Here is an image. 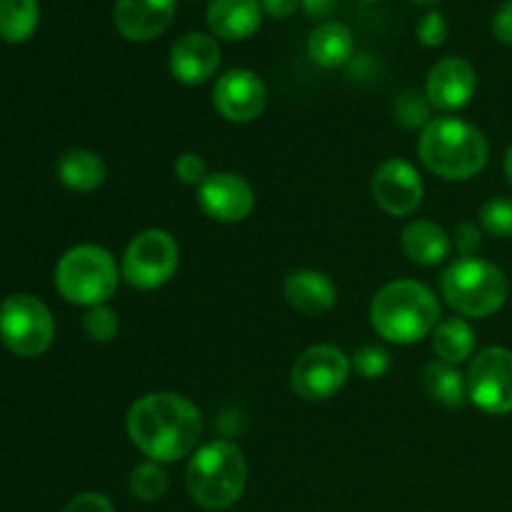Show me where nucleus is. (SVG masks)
Listing matches in <instances>:
<instances>
[{"label":"nucleus","instance_id":"obj_1","mask_svg":"<svg viewBox=\"0 0 512 512\" xmlns=\"http://www.w3.org/2000/svg\"><path fill=\"white\" fill-rule=\"evenodd\" d=\"M128 435L135 448L155 463H178L198 450L203 415L178 393H150L128 410Z\"/></svg>","mask_w":512,"mask_h":512},{"label":"nucleus","instance_id":"obj_2","mask_svg":"<svg viewBox=\"0 0 512 512\" xmlns=\"http://www.w3.org/2000/svg\"><path fill=\"white\" fill-rule=\"evenodd\" d=\"M438 323V295L418 280H393L370 303V325L388 343L413 345L433 335Z\"/></svg>","mask_w":512,"mask_h":512},{"label":"nucleus","instance_id":"obj_3","mask_svg":"<svg viewBox=\"0 0 512 512\" xmlns=\"http://www.w3.org/2000/svg\"><path fill=\"white\" fill-rule=\"evenodd\" d=\"M418 155L430 173L445 180H470L488 163V140L475 125L443 115L423 128Z\"/></svg>","mask_w":512,"mask_h":512},{"label":"nucleus","instance_id":"obj_4","mask_svg":"<svg viewBox=\"0 0 512 512\" xmlns=\"http://www.w3.org/2000/svg\"><path fill=\"white\" fill-rule=\"evenodd\" d=\"M245 483H248L245 455L228 440H215L195 450L185 470L190 498L205 510H228L240 500Z\"/></svg>","mask_w":512,"mask_h":512},{"label":"nucleus","instance_id":"obj_5","mask_svg":"<svg viewBox=\"0 0 512 512\" xmlns=\"http://www.w3.org/2000/svg\"><path fill=\"white\" fill-rule=\"evenodd\" d=\"M508 278L498 265L480 258H460L440 275V295L445 303L468 318H488L508 300Z\"/></svg>","mask_w":512,"mask_h":512},{"label":"nucleus","instance_id":"obj_6","mask_svg":"<svg viewBox=\"0 0 512 512\" xmlns=\"http://www.w3.org/2000/svg\"><path fill=\"white\" fill-rule=\"evenodd\" d=\"M120 283L118 263L100 245H75L55 268V288L68 303L95 308L115 295Z\"/></svg>","mask_w":512,"mask_h":512},{"label":"nucleus","instance_id":"obj_7","mask_svg":"<svg viewBox=\"0 0 512 512\" xmlns=\"http://www.w3.org/2000/svg\"><path fill=\"white\" fill-rule=\"evenodd\" d=\"M0 338L20 358H38L55 338L53 315L33 295H10L0 303Z\"/></svg>","mask_w":512,"mask_h":512},{"label":"nucleus","instance_id":"obj_8","mask_svg":"<svg viewBox=\"0 0 512 512\" xmlns=\"http://www.w3.org/2000/svg\"><path fill=\"white\" fill-rule=\"evenodd\" d=\"M180 265L178 243L165 230H143L128 243L120 263V275L130 288L155 290L168 283Z\"/></svg>","mask_w":512,"mask_h":512},{"label":"nucleus","instance_id":"obj_9","mask_svg":"<svg viewBox=\"0 0 512 512\" xmlns=\"http://www.w3.org/2000/svg\"><path fill=\"white\" fill-rule=\"evenodd\" d=\"M350 368L353 363L340 348L313 345L295 360L293 370H290V385L298 398L318 403V400H328L343 390L350 378Z\"/></svg>","mask_w":512,"mask_h":512},{"label":"nucleus","instance_id":"obj_10","mask_svg":"<svg viewBox=\"0 0 512 512\" xmlns=\"http://www.w3.org/2000/svg\"><path fill=\"white\" fill-rule=\"evenodd\" d=\"M468 400L490 415L512 413V350L485 348L470 363Z\"/></svg>","mask_w":512,"mask_h":512},{"label":"nucleus","instance_id":"obj_11","mask_svg":"<svg viewBox=\"0 0 512 512\" xmlns=\"http://www.w3.org/2000/svg\"><path fill=\"white\" fill-rule=\"evenodd\" d=\"M373 198L393 218H408L423 203V178L403 158H388L373 175Z\"/></svg>","mask_w":512,"mask_h":512},{"label":"nucleus","instance_id":"obj_12","mask_svg":"<svg viewBox=\"0 0 512 512\" xmlns=\"http://www.w3.org/2000/svg\"><path fill=\"white\" fill-rule=\"evenodd\" d=\"M268 90L253 70H228L213 88V105L230 123H253L263 115Z\"/></svg>","mask_w":512,"mask_h":512},{"label":"nucleus","instance_id":"obj_13","mask_svg":"<svg viewBox=\"0 0 512 512\" xmlns=\"http://www.w3.org/2000/svg\"><path fill=\"white\" fill-rule=\"evenodd\" d=\"M198 203L218 223H243L255 208L253 185L235 173H210L198 188Z\"/></svg>","mask_w":512,"mask_h":512},{"label":"nucleus","instance_id":"obj_14","mask_svg":"<svg viewBox=\"0 0 512 512\" xmlns=\"http://www.w3.org/2000/svg\"><path fill=\"white\" fill-rule=\"evenodd\" d=\"M475 88H478V75L473 65L465 58L450 55L430 68L425 80V98L433 108L450 113L465 108L473 100Z\"/></svg>","mask_w":512,"mask_h":512},{"label":"nucleus","instance_id":"obj_15","mask_svg":"<svg viewBox=\"0 0 512 512\" xmlns=\"http://www.w3.org/2000/svg\"><path fill=\"white\" fill-rule=\"evenodd\" d=\"M175 18V0H115L113 20L123 38L148 43L163 35Z\"/></svg>","mask_w":512,"mask_h":512},{"label":"nucleus","instance_id":"obj_16","mask_svg":"<svg viewBox=\"0 0 512 512\" xmlns=\"http://www.w3.org/2000/svg\"><path fill=\"white\" fill-rule=\"evenodd\" d=\"M220 45L208 33H188L170 50V73L185 85H203L218 73Z\"/></svg>","mask_w":512,"mask_h":512},{"label":"nucleus","instance_id":"obj_17","mask_svg":"<svg viewBox=\"0 0 512 512\" xmlns=\"http://www.w3.org/2000/svg\"><path fill=\"white\" fill-rule=\"evenodd\" d=\"M285 300L290 308L303 315H323L338 300V288L333 280L318 270H293L283 285Z\"/></svg>","mask_w":512,"mask_h":512},{"label":"nucleus","instance_id":"obj_18","mask_svg":"<svg viewBox=\"0 0 512 512\" xmlns=\"http://www.w3.org/2000/svg\"><path fill=\"white\" fill-rule=\"evenodd\" d=\"M263 23L260 0H213L208 8V28L223 40H248Z\"/></svg>","mask_w":512,"mask_h":512},{"label":"nucleus","instance_id":"obj_19","mask_svg":"<svg viewBox=\"0 0 512 512\" xmlns=\"http://www.w3.org/2000/svg\"><path fill=\"white\" fill-rule=\"evenodd\" d=\"M400 245H403V253L418 265L443 263L450 255V250H453L450 235L433 220H413L403 230Z\"/></svg>","mask_w":512,"mask_h":512},{"label":"nucleus","instance_id":"obj_20","mask_svg":"<svg viewBox=\"0 0 512 512\" xmlns=\"http://www.w3.org/2000/svg\"><path fill=\"white\" fill-rule=\"evenodd\" d=\"M355 38L343 23H320L308 38V55L320 68H343L353 58Z\"/></svg>","mask_w":512,"mask_h":512},{"label":"nucleus","instance_id":"obj_21","mask_svg":"<svg viewBox=\"0 0 512 512\" xmlns=\"http://www.w3.org/2000/svg\"><path fill=\"white\" fill-rule=\"evenodd\" d=\"M105 175L108 168L93 150H68L58 160V180L75 193H93L105 183Z\"/></svg>","mask_w":512,"mask_h":512},{"label":"nucleus","instance_id":"obj_22","mask_svg":"<svg viewBox=\"0 0 512 512\" xmlns=\"http://www.w3.org/2000/svg\"><path fill=\"white\" fill-rule=\"evenodd\" d=\"M420 385L430 400L445 405V408H463V403L468 400L465 375L455 365L443 363V360H433L425 365L420 373Z\"/></svg>","mask_w":512,"mask_h":512},{"label":"nucleus","instance_id":"obj_23","mask_svg":"<svg viewBox=\"0 0 512 512\" xmlns=\"http://www.w3.org/2000/svg\"><path fill=\"white\" fill-rule=\"evenodd\" d=\"M433 350L438 360L448 365H460L475 350V333L463 318L440 320L433 330Z\"/></svg>","mask_w":512,"mask_h":512},{"label":"nucleus","instance_id":"obj_24","mask_svg":"<svg viewBox=\"0 0 512 512\" xmlns=\"http://www.w3.org/2000/svg\"><path fill=\"white\" fill-rule=\"evenodd\" d=\"M38 23V0H0V38L5 43H25Z\"/></svg>","mask_w":512,"mask_h":512},{"label":"nucleus","instance_id":"obj_25","mask_svg":"<svg viewBox=\"0 0 512 512\" xmlns=\"http://www.w3.org/2000/svg\"><path fill=\"white\" fill-rule=\"evenodd\" d=\"M128 485L133 498L143 500V503H155V500L163 498L170 488L168 470L160 463H155V460H145V463L135 465L133 473H130Z\"/></svg>","mask_w":512,"mask_h":512},{"label":"nucleus","instance_id":"obj_26","mask_svg":"<svg viewBox=\"0 0 512 512\" xmlns=\"http://www.w3.org/2000/svg\"><path fill=\"white\" fill-rule=\"evenodd\" d=\"M480 225L495 238H512V198L498 195L480 208Z\"/></svg>","mask_w":512,"mask_h":512},{"label":"nucleus","instance_id":"obj_27","mask_svg":"<svg viewBox=\"0 0 512 512\" xmlns=\"http://www.w3.org/2000/svg\"><path fill=\"white\" fill-rule=\"evenodd\" d=\"M83 328L93 343H110L120 330L118 313L110 305H95V308L85 313Z\"/></svg>","mask_w":512,"mask_h":512},{"label":"nucleus","instance_id":"obj_28","mask_svg":"<svg viewBox=\"0 0 512 512\" xmlns=\"http://www.w3.org/2000/svg\"><path fill=\"white\" fill-rule=\"evenodd\" d=\"M430 110H433V105L428 103V98L418 93H405L395 103V120L403 128H425L433 120L430 118Z\"/></svg>","mask_w":512,"mask_h":512},{"label":"nucleus","instance_id":"obj_29","mask_svg":"<svg viewBox=\"0 0 512 512\" xmlns=\"http://www.w3.org/2000/svg\"><path fill=\"white\" fill-rule=\"evenodd\" d=\"M353 368L365 380H378L383 378L390 370V353L388 350L378 348V345H360L353 355Z\"/></svg>","mask_w":512,"mask_h":512},{"label":"nucleus","instance_id":"obj_30","mask_svg":"<svg viewBox=\"0 0 512 512\" xmlns=\"http://www.w3.org/2000/svg\"><path fill=\"white\" fill-rule=\"evenodd\" d=\"M448 20H445L443 13H438V10H430V13H425L423 18H420L418 23V40L425 45V48H438V45L445 43V38H448Z\"/></svg>","mask_w":512,"mask_h":512},{"label":"nucleus","instance_id":"obj_31","mask_svg":"<svg viewBox=\"0 0 512 512\" xmlns=\"http://www.w3.org/2000/svg\"><path fill=\"white\" fill-rule=\"evenodd\" d=\"M175 175H178L180 183L200 188L210 173H208V165H205V160L200 158V155L183 153L178 160H175Z\"/></svg>","mask_w":512,"mask_h":512},{"label":"nucleus","instance_id":"obj_32","mask_svg":"<svg viewBox=\"0 0 512 512\" xmlns=\"http://www.w3.org/2000/svg\"><path fill=\"white\" fill-rule=\"evenodd\" d=\"M453 238H455V245H458V250L463 253V258H473V253L480 248V243H483V240H480L478 225L468 223V220H465V223H458Z\"/></svg>","mask_w":512,"mask_h":512},{"label":"nucleus","instance_id":"obj_33","mask_svg":"<svg viewBox=\"0 0 512 512\" xmlns=\"http://www.w3.org/2000/svg\"><path fill=\"white\" fill-rule=\"evenodd\" d=\"M63 512H115L113 503H110L105 495L100 493H85V495H78V498H73L68 503V508Z\"/></svg>","mask_w":512,"mask_h":512},{"label":"nucleus","instance_id":"obj_34","mask_svg":"<svg viewBox=\"0 0 512 512\" xmlns=\"http://www.w3.org/2000/svg\"><path fill=\"white\" fill-rule=\"evenodd\" d=\"M493 33L500 43L512 45V0L503 5L493 18Z\"/></svg>","mask_w":512,"mask_h":512},{"label":"nucleus","instance_id":"obj_35","mask_svg":"<svg viewBox=\"0 0 512 512\" xmlns=\"http://www.w3.org/2000/svg\"><path fill=\"white\" fill-rule=\"evenodd\" d=\"M260 8L270 18H290L300 8V0H260Z\"/></svg>","mask_w":512,"mask_h":512},{"label":"nucleus","instance_id":"obj_36","mask_svg":"<svg viewBox=\"0 0 512 512\" xmlns=\"http://www.w3.org/2000/svg\"><path fill=\"white\" fill-rule=\"evenodd\" d=\"M300 5H303L310 18H328L335 5H338V0H300Z\"/></svg>","mask_w":512,"mask_h":512},{"label":"nucleus","instance_id":"obj_37","mask_svg":"<svg viewBox=\"0 0 512 512\" xmlns=\"http://www.w3.org/2000/svg\"><path fill=\"white\" fill-rule=\"evenodd\" d=\"M505 175H508V183L512 185V145L508 148V153H505Z\"/></svg>","mask_w":512,"mask_h":512},{"label":"nucleus","instance_id":"obj_38","mask_svg":"<svg viewBox=\"0 0 512 512\" xmlns=\"http://www.w3.org/2000/svg\"><path fill=\"white\" fill-rule=\"evenodd\" d=\"M415 5H425V8H428V5H438L440 0H413Z\"/></svg>","mask_w":512,"mask_h":512},{"label":"nucleus","instance_id":"obj_39","mask_svg":"<svg viewBox=\"0 0 512 512\" xmlns=\"http://www.w3.org/2000/svg\"><path fill=\"white\" fill-rule=\"evenodd\" d=\"M363 3H375V0H363Z\"/></svg>","mask_w":512,"mask_h":512}]
</instances>
